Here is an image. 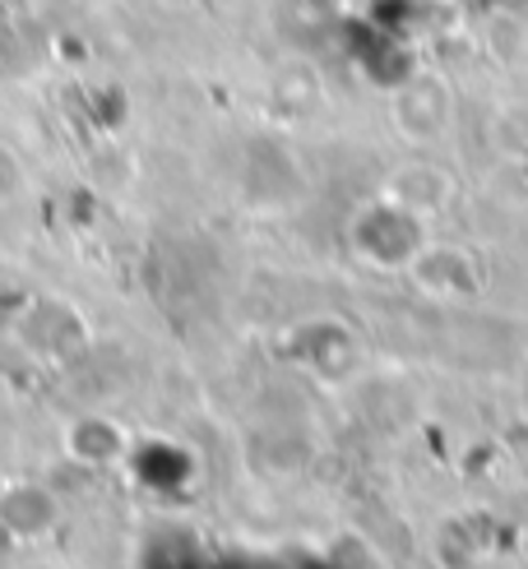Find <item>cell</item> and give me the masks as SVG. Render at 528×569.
<instances>
[{
	"label": "cell",
	"instance_id": "6da1fadb",
	"mask_svg": "<svg viewBox=\"0 0 528 569\" xmlns=\"http://www.w3.org/2000/svg\"><path fill=\"white\" fill-rule=\"evenodd\" d=\"M399 107H417V121L404 126L408 139H436L445 126L431 121V111H436V117H450V107H455V102H450V93H445L436 79H417V83H408V89H404Z\"/></svg>",
	"mask_w": 528,
	"mask_h": 569
}]
</instances>
